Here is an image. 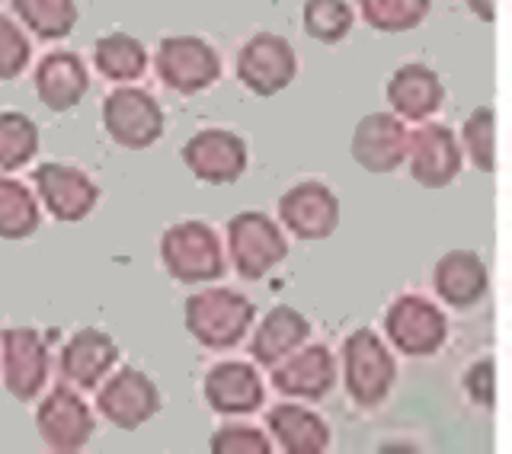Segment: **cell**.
<instances>
[{
	"label": "cell",
	"mask_w": 512,
	"mask_h": 454,
	"mask_svg": "<svg viewBox=\"0 0 512 454\" xmlns=\"http://www.w3.org/2000/svg\"><path fill=\"white\" fill-rule=\"evenodd\" d=\"M256 307L234 288H205L186 298V330L205 349H234L253 327Z\"/></svg>",
	"instance_id": "6da1fadb"
},
{
	"label": "cell",
	"mask_w": 512,
	"mask_h": 454,
	"mask_svg": "<svg viewBox=\"0 0 512 454\" xmlns=\"http://www.w3.org/2000/svg\"><path fill=\"white\" fill-rule=\"evenodd\" d=\"M160 259H164L170 279L180 285L218 282L228 269L215 227L192 218L167 227L164 237H160Z\"/></svg>",
	"instance_id": "7a4b0ae2"
},
{
	"label": "cell",
	"mask_w": 512,
	"mask_h": 454,
	"mask_svg": "<svg viewBox=\"0 0 512 454\" xmlns=\"http://www.w3.org/2000/svg\"><path fill=\"white\" fill-rule=\"evenodd\" d=\"M154 68L160 84L180 96H196L218 84L221 55L199 36H167L157 45Z\"/></svg>",
	"instance_id": "3957f363"
},
{
	"label": "cell",
	"mask_w": 512,
	"mask_h": 454,
	"mask_svg": "<svg viewBox=\"0 0 512 454\" xmlns=\"http://www.w3.org/2000/svg\"><path fill=\"white\" fill-rule=\"evenodd\" d=\"M288 256L282 227L263 212H237L228 221V259L240 279L256 282Z\"/></svg>",
	"instance_id": "277c9868"
},
{
	"label": "cell",
	"mask_w": 512,
	"mask_h": 454,
	"mask_svg": "<svg viewBox=\"0 0 512 454\" xmlns=\"http://www.w3.org/2000/svg\"><path fill=\"white\" fill-rule=\"evenodd\" d=\"M343 365H346V391L352 403H359V407H378L391 394L397 378V362L375 330H356L346 336Z\"/></svg>",
	"instance_id": "5b68a950"
},
{
	"label": "cell",
	"mask_w": 512,
	"mask_h": 454,
	"mask_svg": "<svg viewBox=\"0 0 512 454\" xmlns=\"http://www.w3.org/2000/svg\"><path fill=\"white\" fill-rule=\"evenodd\" d=\"M164 109L148 90L125 84L112 90L103 103L106 135L125 151H144L164 138Z\"/></svg>",
	"instance_id": "8992f818"
},
{
	"label": "cell",
	"mask_w": 512,
	"mask_h": 454,
	"mask_svg": "<svg viewBox=\"0 0 512 454\" xmlns=\"http://www.w3.org/2000/svg\"><path fill=\"white\" fill-rule=\"evenodd\" d=\"M237 80L253 96H276L282 93L298 74V55L292 42L279 32H256L237 52Z\"/></svg>",
	"instance_id": "52a82bcc"
},
{
	"label": "cell",
	"mask_w": 512,
	"mask_h": 454,
	"mask_svg": "<svg viewBox=\"0 0 512 454\" xmlns=\"http://www.w3.org/2000/svg\"><path fill=\"white\" fill-rule=\"evenodd\" d=\"M384 336L397 352L410 359L436 355L448 339V320L436 304L423 295H400L384 314Z\"/></svg>",
	"instance_id": "ba28073f"
},
{
	"label": "cell",
	"mask_w": 512,
	"mask_h": 454,
	"mask_svg": "<svg viewBox=\"0 0 512 454\" xmlns=\"http://www.w3.org/2000/svg\"><path fill=\"white\" fill-rule=\"evenodd\" d=\"M48 368H52V355L39 330L10 327L0 333V378L16 400L26 403L39 397L48 384Z\"/></svg>",
	"instance_id": "9c48e42d"
},
{
	"label": "cell",
	"mask_w": 512,
	"mask_h": 454,
	"mask_svg": "<svg viewBox=\"0 0 512 454\" xmlns=\"http://www.w3.org/2000/svg\"><path fill=\"white\" fill-rule=\"evenodd\" d=\"M36 429H39V439L45 442L48 451L74 454L80 448H87L96 423H93L87 400L80 397L74 387L58 384V387H52V394L39 403Z\"/></svg>",
	"instance_id": "30bf717a"
},
{
	"label": "cell",
	"mask_w": 512,
	"mask_h": 454,
	"mask_svg": "<svg viewBox=\"0 0 512 454\" xmlns=\"http://www.w3.org/2000/svg\"><path fill=\"white\" fill-rule=\"evenodd\" d=\"M32 183H36L45 212L64 224L90 218L96 202H100V186L90 180V173L71 164H58V160L39 164L36 173H32Z\"/></svg>",
	"instance_id": "8fae6325"
},
{
	"label": "cell",
	"mask_w": 512,
	"mask_h": 454,
	"mask_svg": "<svg viewBox=\"0 0 512 454\" xmlns=\"http://www.w3.org/2000/svg\"><path fill=\"white\" fill-rule=\"evenodd\" d=\"M96 410L116 429H138L160 413V391L141 368H119L96 384Z\"/></svg>",
	"instance_id": "7c38bea8"
},
{
	"label": "cell",
	"mask_w": 512,
	"mask_h": 454,
	"mask_svg": "<svg viewBox=\"0 0 512 454\" xmlns=\"http://www.w3.org/2000/svg\"><path fill=\"white\" fill-rule=\"evenodd\" d=\"M183 164L202 183H237L247 170V141L231 128H202L183 144Z\"/></svg>",
	"instance_id": "4fadbf2b"
},
{
	"label": "cell",
	"mask_w": 512,
	"mask_h": 454,
	"mask_svg": "<svg viewBox=\"0 0 512 454\" xmlns=\"http://www.w3.org/2000/svg\"><path fill=\"white\" fill-rule=\"evenodd\" d=\"M410 176L426 189H445L461 173V144L455 132L442 122H423L416 132L407 135Z\"/></svg>",
	"instance_id": "5bb4252c"
},
{
	"label": "cell",
	"mask_w": 512,
	"mask_h": 454,
	"mask_svg": "<svg viewBox=\"0 0 512 454\" xmlns=\"http://www.w3.org/2000/svg\"><path fill=\"white\" fill-rule=\"evenodd\" d=\"M279 218L301 240H327L340 224V199L320 180H301L279 199Z\"/></svg>",
	"instance_id": "9a60e30c"
},
{
	"label": "cell",
	"mask_w": 512,
	"mask_h": 454,
	"mask_svg": "<svg viewBox=\"0 0 512 454\" xmlns=\"http://www.w3.org/2000/svg\"><path fill=\"white\" fill-rule=\"evenodd\" d=\"M407 135L394 112H368L352 132V160L368 173H394L407 157Z\"/></svg>",
	"instance_id": "2e32d148"
},
{
	"label": "cell",
	"mask_w": 512,
	"mask_h": 454,
	"mask_svg": "<svg viewBox=\"0 0 512 454\" xmlns=\"http://www.w3.org/2000/svg\"><path fill=\"white\" fill-rule=\"evenodd\" d=\"M333 384H336V362L327 346H304V349L298 346L282 362L272 365V387L288 397L320 400L333 391Z\"/></svg>",
	"instance_id": "e0dca14e"
},
{
	"label": "cell",
	"mask_w": 512,
	"mask_h": 454,
	"mask_svg": "<svg viewBox=\"0 0 512 454\" xmlns=\"http://www.w3.org/2000/svg\"><path fill=\"white\" fill-rule=\"evenodd\" d=\"M384 96H388V106L394 116H400L404 122H426L429 116H436L442 109L445 87L436 68H429L423 61H410V64H400L391 74Z\"/></svg>",
	"instance_id": "ac0fdd59"
},
{
	"label": "cell",
	"mask_w": 512,
	"mask_h": 454,
	"mask_svg": "<svg viewBox=\"0 0 512 454\" xmlns=\"http://www.w3.org/2000/svg\"><path fill=\"white\" fill-rule=\"evenodd\" d=\"M205 403L221 416H244L263 407V378L250 362H218L205 371Z\"/></svg>",
	"instance_id": "d6986e66"
},
{
	"label": "cell",
	"mask_w": 512,
	"mask_h": 454,
	"mask_svg": "<svg viewBox=\"0 0 512 454\" xmlns=\"http://www.w3.org/2000/svg\"><path fill=\"white\" fill-rule=\"evenodd\" d=\"M116 362H119V346L112 343L109 333L93 330V327L77 330L58 355L61 378L74 384L77 391H93Z\"/></svg>",
	"instance_id": "ffe728a7"
},
{
	"label": "cell",
	"mask_w": 512,
	"mask_h": 454,
	"mask_svg": "<svg viewBox=\"0 0 512 454\" xmlns=\"http://www.w3.org/2000/svg\"><path fill=\"white\" fill-rule=\"evenodd\" d=\"M432 288L448 307L468 311V307L484 301L490 288L487 263L474 250H448L432 269Z\"/></svg>",
	"instance_id": "44dd1931"
},
{
	"label": "cell",
	"mask_w": 512,
	"mask_h": 454,
	"mask_svg": "<svg viewBox=\"0 0 512 454\" xmlns=\"http://www.w3.org/2000/svg\"><path fill=\"white\" fill-rule=\"evenodd\" d=\"M36 96L45 109L52 112H71L90 90V74L87 64L80 61L74 52L61 48V52H48L36 64Z\"/></svg>",
	"instance_id": "7402d4cb"
},
{
	"label": "cell",
	"mask_w": 512,
	"mask_h": 454,
	"mask_svg": "<svg viewBox=\"0 0 512 454\" xmlns=\"http://www.w3.org/2000/svg\"><path fill=\"white\" fill-rule=\"evenodd\" d=\"M311 336V323L304 314H298L295 307H272V311L260 320L253 339H250V355L260 365L272 368L282 362L288 352H295L304 346V339Z\"/></svg>",
	"instance_id": "603a6c76"
},
{
	"label": "cell",
	"mask_w": 512,
	"mask_h": 454,
	"mask_svg": "<svg viewBox=\"0 0 512 454\" xmlns=\"http://www.w3.org/2000/svg\"><path fill=\"white\" fill-rule=\"evenodd\" d=\"M266 426L285 454H324L333 442L324 419L304 407H295V403H282V407L269 410Z\"/></svg>",
	"instance_id": "cb8c5ba5"
},
{
	"label": "cell",
	"mask_w": 512,
	"mask_h": 454,
	"mask_svg": "<svg viewBox=\"0 0 512 454\" xmlns=\"http://www.w3.org/2000/svg\"><path fill=\"white\" fill-rule=\"evenodd\" d=\"M93 64L112 84H132L148 71V48L128 32H109L93 45Z\"/></svg>",
	"instance_id": "d4e9b609"
},
{
	"label": "cell",
	"mask_w": 512,
	"mask_h": 454,
	"mask_svg": "<svg viewBox=\"0 0 512 454\" xmlns=\"http://www.w3.org/2000/svg\"><path fill=\"white\" fill-rule=\"evenodd\" d=\"M39 199L13 176H0V240H26L39 231Z\"/></svg>",
	"instance_id": "484cf974"
},
{
	"label": "cell",
	"mask_w": 512,
	"mask_h": 454,
	"mask_svg": "<svg viewBox=\"0 0 512 454\" xmlns=\"http://www.w3.org/2000/svg\"><path fill=\"white\" fill-rule=\"evenodd\" d=\"M20 23L45 42L68 39L77 26V0H13Z\"/></svg>",
	"instance_id": "4316f807"
},
{
	"label": "cell",
	"mask_w": 512,
	"mask_h": 454,
	"mask_svg": "<svg viewBox=\"0 0 512 454\" xmlns=\"http://www.w3.org/2000/svg\"><path fill=\"white\" fill-rule=\"evenodd\" d=\"M39 154V125L26 112H0V173L26 167Z\"/></svg>",
	"instance_id": "83f0119b"
},
{
	"label": "cell",
	"mask_w": 512,
	"mask_h": 454,
	"mask_svg": "<svg viewBox=\"0 0 512 454\" xmlns=\"http://www.w3.org/2000/svg\"><path fill=\"white\" fill-rule=\"evenodd\" d=\"M301 23L311 39L336 45L356 26V10L349 7V0H304Z\"/></svg>",
	"instance_id": "f1b7e54d"
},
{
	"label": "cell",
	"mask_w": 512,
	"mask_h": 454,
	"mask_svg": "<svg viewBox=\"0 0 512 454\" xmlns=\"http://www.w3.org/2000/svg\"><path fill=\"white\" fill-rule=\"evenodd\" d=\"M432 10V0H359V16L375 32H410Z\"/></svg>",
	"instance_id": "f546056e"
},
{
	"label": "cell",
	"mask_w": 512,
	"mask_h": 454,
	"mask_svg": "<svg viewBox=\"0 0 512 454\" xmlns=\"http://www.w3.org/2000/svg\"><path fill=\"white\" fill-rule=\"evenodd\" d=\"M464 154L480 173L496 170V112L490 106H477L461 125Z\"/></svg>",
	"instance_id": "4dcf8cb0"
},
{
	"label": "cell",
	"mask_w": 512,
	"mask_h": 454,
	"mask_svg": "<svg viewBox=\"0 0 512 454\" xmlns=\"http://www.w3.org/2000/svg\"><path fill=\"white\" fill-rule=\"evenodd\" d=\"M32 58V45L20 23L0 13V80H16Z\"/></svg>",
	"instance_id": "1f68e13d"
},
{
	"label": "cell",
	"mask_w": 512,
	"mask_h": 454,
	"mask_svg": "<svg viewBox=\"0 0 512 454\" xmlns=\"http://www.w3.org/2000/svg\"><path fill=\"white\" fill-rule=\"evenodd\" d=\"M208 448H212V454H269L272 442L256 426L228 423V426L215 429Z\"/></svg>",
	"instance_id": "d6a6232c"
},
{
	"label": "cell",
	"mask_w": 512,
	"mask_h": 454,
	"mask_svg": "<svg viewBox=\"0 0 512 454\" xmlns=\"http://www.w3.org/2000/svg\"><path fill=\"white\" fill-rule=\"evenodd\" d=\"M464 387H468V397L477 407L493 410L496 403V365L493 359H477L468 371H464Z\"/></svg>",
	"instance_id": "836d02e7"
},
{
	"label": "cell",
	"mask_w": 512,
	"mask_h": 454,
	"mask_svg": "<svg viewBox=\"0 0 512 454\" xmlns=\"http://www.w3.org/2000/svg\"><path fill=\"white\" fill-rule=\"evenodd\" d=\"M464 4H468V10L477 16V20H484V23L496 20V0H464Z\"/></svg>",
	"instance_id": "e575fe53"
}]
</instances>
